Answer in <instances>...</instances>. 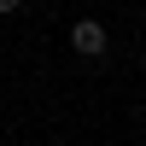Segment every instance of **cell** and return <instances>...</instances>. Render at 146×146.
Returning a JSON list of instances; mask_svg holds the SVG:
<instances>
[{
	"instance_id": "3957f363",
	"label": "cell",
	"mask_w": 146,
	"mask_h": 146,
	"mask_svg": "<svg viewBox=\"0 0 146 146\" xmlns=\"http://www.w3.org/2000/svg\"><path fill=\"white\" fill-rule=\"evenodd\" d=\"M140 47H146V41H140Z\"/></svg>"
},
{
	"instance_id": "7a4b0ae2",
	"label": "cell",
	"mask_w": 146,
	"mask_h": 146,
	"mask_svg": "<svg viewBox=\"0 0 146 146\" xmlns=\"http://www.w3.org/2000/svg\"><path fill=\"white\" fill-rule=\"evenodd\" d=\"M23 6V0H0V18H12V12H18Z\"/></svg>"
},
{
	"instance_id": "6da1fadb",
	"label": "cell",
	"mask_w": 146,
	"mask_h": 146,
	"mask_svg": "<svg viewBox=\"0 0 146 146\" xmlns=\"http://www.w3.org/2000/svg\"><path fill=\"white\" fill-rule=\"evenodd\" d=\"M70 47H76L82 58H100L105 53V23L100 18H76V23H70Z\"/></svg>"
}]
</instances>
